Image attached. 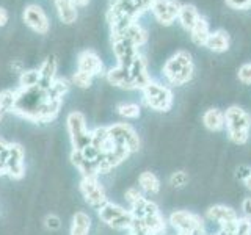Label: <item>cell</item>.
I'll list each match as a JSON object with an SVG mask.
<instances>
[{
	"label": "cell",
	"instance_id": "1",
	"mask_svg": "<svg viewBox=\"0 0 251 235\" xmlns=\"http://www.w3.org/2000/svg\"><path fill=\"white\" fill-rule=\"evenodd\" d=\"M193 58L187 50H177L173 57L167 60L163 66L165 78L175 86H182L188 83L193 77Z\"/></svg>",
	"mask_w": 251,
	"mask_h": 235
},
{
	"label": "cell",
	"instance_id": "2",
	"mask_svg": "<svg viewBox=\"0 0 251 235\" xmlns=\"http://www.w3.org/2000/svg\"><path fill=\"white\" fill-rule=\"evenodd\" d=\"M130 212L133 215V219L140 221L152 235H160L162 232H165L167 224H165L163 216L160 215L155 204L146 199L145 196H141L138 201L132 204Z\"/></svg>",
	"mask_w": 251,
	"mask_h": 235
},
{
	"label": "cell",
	"instance_id": "3",
	"mask_svg": "<svg viewBox=\"0 0 251 235\" xmlns=\"http://www.w3.org/2000/svg\"><path fill=\"white\" fill-rule=\"evenodd\" d=\"M225 125L229 133L231 141L235 144H245L250 137L251 116L243 108L232 105L225 113Z\"/></svg>",
	"mask_w": 251,
	"mask_h": 235
},
{
	"label": "cell",
	"instance_id": "4",
	"mask_svg": "<svg viewBox=\"0 0 251 235\" xmlns=\"http://www.w3.org/2000/svg\"><path fill=\"white\" fill-rule=\"evenodd\" d=\"M98 215L102 223H105L116 231H130L133 224V215L130 210L118 206L115 202H105L98 210Z\"/></svg>",
	"mask_w": 251,
	"mask_h": 235
},
{
	"label": "cell",
	"instance_id": "5",
	"mask_svg": "<svg viewBox=\"0 0 251 235\" xmlns=\"http://www.w3.org/2000/svg\"><path fill=\"white\" fill-rule=\"evenodd\" d=\"M66 127L73 149L82 151L91 144V130L86 127V119L82 112H71L66 118Z\"/></svg>",
	"mask_w": 251,
	"mask_h": 235
},
{
	"label": "cell",
	"instance_id": "6",
	"mask_svg": "<svg viewBox=\"0 0 251 235\" xmlns=\"http://www.w3.org/2000/svg\"><path fill=\"white\" fill-rule=\"evenodd\" d=\"M143 102L155 112H168L173 105V93L168 86L157 82H149L143 90Z\"/></svg>",
	"mask_w": 251,
	"mask_h": 235
},
{
	"label": "cell",
	"instance_id": "7",
	"mask_svg": "<svg viewBox=\"0 0 251 235\" xmlns=\"http://www.w3.org/2000/svg\"><path fill=\"white\" fill-rule=\"evenodd\" d=\"M170 223L179 232V235H206L204 234V221L201 216L192 213V212H175L170 216Z\"/></svg>",
	"mask_w": 251,
	"mask_h": 235
},
{
	"label": "cell",
	"instance_id": "8",
	"mask_svg": "<svg viewBox=\"0 0 251 235\" xmlns=\"http://www.w3.org/2000/svg\"><path fill=\"white\" fill-rule=\"evenodd\" d=\"M110 140L115 146H121L129 149L130 152H137L140 149V137L132 125L126 122H116L107 127Z\"/></svg>",
	"mask_w": 251,
	"mask_h": 235
},
{
	"label": "cell",
	"instance_id": "9",
	"mask_svg": "<svg viewBox=\"0 0 251 235\" xmlns=\"http://www.w3.org/2000/svg\"><path fill=\"white\" fill-rule=\"evenodd\" d=\"M78 188H80L85 202L93 209L99 210L105 202H108L105 188L98 180V177H82Z\"/></svg>",
	"mask_w": 251,
	"mask_h": 235
},
{
	"label": "cell",
	"instance_id": "10",
	"mask_svg": "<svg viewBox=\"0 0 251 235\" xmlns=\"http://www.w3.org/2000/svg\"><path fill=\"white\" fill-rule=\"evenodd\" d=\"M25 151L18 143H10L6 149V176L19 180L25 174Z\"/></svg>",
	"mask_w": 251,
	"mask_h": 235
},
{
	"label": "cell",
	"instance_id": "11",
	"mask_svg": "<svg viewBox=\"0 0 251 235\" xmlns=\"http://www.w3.org/2000/svg\"><path fill=\"white\" fill-rule=\"evenodd\" d=\"M22 19L25 22V25L31 28L38 35H46L50 30V21L47 18L46 11L39 5H27L24 8Z\"/></svg>",
	"mask_w": 251,
	"mask_h": 235
},
{
	"label": "cell",
	"instance_id": "12",
	"mask_svg": "<svg viewBox=\"0 0 251 235\" xmlns=\"http://www.w3.org/2000/svg\"><path fill=\"white\" fill-rule=\"evenodd\" d=\"M180 6H182V3L177 2V0H154L151 11L157 22L168 27L177 19Z\"/></svg>",
	"mask_w": 251,
	"mask_h": 235
},
{
	"label": "cell",
	"instance_id": "13",
	"mask_svg": "<svg viewBox=\"0 0 251 235\" xmlns=\"http://www.w3.org/2000/svg\"><path fill=\"white\" fill-rule=\"evenodd\" d=\"M130 154L132 152L129 149L121 147V146H115L112 151L99 154L98 160H96L99 174H105V172L112 171L113 168L118 166V164H121L124 160H127Z\"/></svg>",
	"mask_w": 251,
	"mask_h": 235
},
{
	"label": "cell",
	"instance_id": "14",
	"mask_svg": "<svg viewBox=\"0 0 251 235\" xmlns=\"http://www.w3.org/2000/svg\"><path fill=\"white\" fill-rule=\"evenodd\" d=\"M112 44H113L115 57L118 60V66L129 69L132 66V63L135 61V58L140 55L138 47L133 46L130 41H127V39H123V38L112 39Z\"/></svg>",
	"mask_w": 251,
	"mask_h": 235
},
{
	"label": "cell",
	"instance_id": "15",
	"mask_svg": "<svg viewBox=\"0 0 251 235\" xmlns=\"http://www.w3.org/2000/svg\"><path fill=\"white\" fill-rule=\"evenodd\" d=\"M77 70L91 75L93 78L104 72V63L100 57L93 50H83L77 58Z\"/></svg>",
	"mask_w": 251,
	"mask_h": 235
},
{
	"label": "cell",
	"instance_id": "16",
	"mask_svg": "<svg viewBox=\"0 0 251 235\" xmlns=\"http://www.w3.org/2000/svg\"><path fill=\"white\" fill-rule=\"evenodd\" d=\"M129 74L133 83V90H143L145 86L151 82V77L148 74V65L146 60L138 55L135 61L132 63V66L129 68Z\"/></svg>",
	"mask_w": 251,
	"mask_h": 235
},
{
	"label": "cell",
	"instance_id": "17",
	"mask_svg": "<svg viewBox=\"0 0 251 235\" xmlns=\"http://www.w3.org/2000/svg\"><path fill=\"white\" fill-rule=\"evenodd\" d=\"M71 162H73V164L77 168V171L82 174V177H98L99 176L96 163L86 159L82 151L73 149V152H71Z\"/></svg>",
	"mask_w": 251,
	"mask_h": 235
},
{
	"label": "cell",
	"instance_id": "18",
	"mask_svg": "<svg viewBox=\"0 0 251 235\" xmlns=\"http://www.w3.org/2000/svg\"><path fill=\"white\" fill-rule=\"evenodd\" d=\"M105 78L110 85L118 86V88L133 90V83H132V78L129 74V69H126V68L116 66V68L108 69L105 72Z\"/></svg>",
	"mask_w": 251,
	"mask_h": 235
},
{
	"label": "cell",
	"instance_id": "19",
	"mask_svg": "<svg viewBox=\"0 0 251 235\" xmlns=\"http://www.w3.org/2000/svg\"><path fill=\"white\" fill-rule=\"evenodd\" d=\"M207 218L210 221L217 223L220 227L227 224V223H232L235 219H239L237 213L231 209V207H226V206H222V204H218V206H214L207 210Z\"/></svg>",
	"mask_w": 251,
	"mask_h": 235
},
{
	"label": "cell",
	"instance_id": "20",
	"mask_svg": "<svg viewBox=\"0 0 251 235\" xmlns=\"http://www.w3.org/2000/svg\"><path fill=\"white\" fill-rule=\"evenodd\" d=\"M39 70V75H41V80H39V88L43 90H49V86L53 83V80L57 77V60H55V57H49L46 58L44 63L41 65V68L38 69Z\"/></svg>",
	"mask_w": 251,
	"mask_h": 235
},
{
	"label": "cell",
	"instance_id": "21",
	"mask_svg": "<svg viewBox=\"0 0 251 235\" xmlns=\"http://www.w3.org/2000/svg\"><path fill=\"white\" fill-rule=\"evenodd\" d=\"M53 5L63 24L71 25V24L77 21V6L74 5L73 0H53Z\"/></svg>",
	"mask_w": 251,
	"mask_h": 235
},
{
	"label": "cell",
	"instance_id": "22",
	"mask_svg": "<svg viewBox=\"0 0 251 235\" xmlns=\"http://www.w3.org/2000/svg\"><path fill=\"white\" fill-rule=\"evenodd\" d=\"M91 231V216L86 212L78 210L71 219L69 235H90Z\"/></svg>",
	"mask_w": 251,
	"mask_h": 235
},
{
	"label": "cell",
	"instance_id": "23",
	"mask_svg": "<svg viewBox=\"0 0 251 235\" xmlns=\"http://www.w3.org/2000/svg\"><path fill=\"white\" fill-rule=\"evenodd\" d=\"M91 146L94 149H98L100 154L112 151L115 147L113 141L110 140L107 127H96L94 130H91Z\"/></svg>",
	"mask_w": 251,
	"mask_h": 235
},
{
	"label": "cell",
	"instance_id": "24",
	"mask_svg": "<svg viewBox=\"0 0 251 235\" xmlns=\"http://www.w3.org/2000/svg\"><path fill=\"white\" fill-rule=\"evenodd\" d=\"M116 38L127 39V41H130L133 46L140 47V46H143L148 41V33H146V30L141 27L138 22H133V24H130V25L123 31L120 36H116ZM116 38H112V39H116Z\"/></svg>",
	"mask_w": 251,
	"mask_h": 235
},
{
	"label": "cell",
	"instance_id": "25",
	"mask_svg": "<svg viewBox=\"0 0 251 235\" xmlns=\"http://www.w3.org/2000/svg\"><path fill=\"white\" fill-rule=\"evenodd\" d=\"M206 47L215 53H223L229 49V35L225 30H215L210 31V36L207 39Z\"/></svg>",
	"mask_w": 251,
	"mask_h": 235
},
{
	"label": "cell",
	"instance_id": "26",
	"mask_svg": "<svg viewBox=\"0 0 251 235\" xmlns=\"http://www.w3.org/2000/svg\"><path fill=\"white\" fill-rule=\"evenodd\" d=\"M210 36V28H209V22L202 18V16H200V19L196 21L195 27L190 30V38L193 44L200 46V47H206L207 44V39Z\"/></svg>",
	"mask_w": 251,
	"mask_h": 235
},
{
	"label": "cell",
	"instance_id": "27",
	"mask_svg": "<svg viewBox=\"0 0 251 235\" xmlns=\"http://www.w3.org/2000/svg\"><path fill=\"white\" fill-rule=\"evenodd\" d=\"M198 19H200V13L193 5L185 3V5L180 6L177 21H179L180 25H182V28H185L187 31H190L195 27V24Z\"/></svg>",
	"mask_w": 251,
	"mask_h": 235
},
{
	"label": "cell",
	"instance_id": "28",
	"mask_svg": "<svg viewBox=\"0 0 251 235\" xmlns=\"http://www.w3.org/2000/svg\"><path fill=\"white\" fill-rule=\"evenodd\" d=\"M202 122L206 129L212 132H220L225 127V113L220 112L218 108H209L202 116Z\"/></svg>",
	"mask_w": 251,
	"mask_h": 235
},
{
	"label": "cell",
	"instance_id": "29",
	"mask_svg": "<svg viewBox=\"0 0 251 235\" xmlns=\"http://www.w3.org/2000/svg\"><path fill=\"white\" fill-rule=\"evenodd\" d=\"M138 185H140L141 190L146 191L148 194H157L160 190V180L151 171L141 172L140 177H138Z\"/></svg>",
	"mask_w": 251,
	"mask_h": 235
},
{
	"label": "cell",
	"instance_id": "30",
	"mask_svg": "<svg viewBox=\"0 0 251 235\" xmlns=\"http://www.w3.org/2000/svg\"><path fill=\"white\" fill-rule=\"evenodd\" d=\"M68 91H69V82L66 78H55L53 83L49 86V90H47V96L52 99L63 100V97H65V94Z\"/></svg>",
	"mask_w": 251,
	"mask_h": 235
},
{
	"label": "cell",
	"instance_id": "31",
	"mask_svg": "<svg viewBox=\"0 0 251 235\" xmlns=\"http://www.w3.org/2000/svg\"><path fill=\"white\" fill-rule=\"evenodd\" d=\"M41 80V75H39L38 69H28V70H22L19 75V85L21 88H35L39 85Z\"/></svg>",
	"mask_w": 251,
	"mask_h": 235
},
{
	"label": "cell",
	"instance_id": "32",
	"mask_svg": "<svg viewBox=\"0 0 251 235\" xmlns=\"http://www.w3.org/2000/svg\"><path fill=\"white\" fill-rule=\"evenodd\" d=\"M116 112L120 116L126 118V119H137L141 115V108L138 104H132V102H126V104H120L116 107Z\"/></svg>",
	"mask_w": 251,
	"mask_h": 235
},
{
	"label": "cell",
	"instance_id": "33",
	"mask_svg": "<svg viewBox=\"0 0 251 235\" xmlns=\"http://www.w3.org/2000/svg\"><path fill=\"white\" fill-rule=\"evenodd\" d=\"M14 102H16V91L3 90L2 93H0V110H2L3 113L13 112Z\"/></svg>",
	"mask_w": 251,
	"mask_h": 235
},
{
	"label": "cell",
	"instance_id": "34",
	"mask_svg": "<svg viewBox=\"0 0 251 235\" xmlns=\"http://www.w3.org/2000/svg\"><path fill=\"white\" fill-rule=\"evenodd\" d=\"M73 83L75 86H78V88H90L91 83H93V77L85 74V72H80V70H75V72L73 74Z\"/></svg>",
	"mask_w": 251,
	"mask_h": 235
},
{
	"label": "cell",
	"instance_id": "35",
	"mask_svg": "<svg viewBox=\"0 0 251 235\" xmlns=\"http://www.w3.org/2000/svg\"><path fill=\"white\" fill-rule=\"evenodd\" d=\"M235 235H251V218H239L235 223Z\"/></svg>",
	"mask_w": 251,
	"mask_h": 235
},
{
	"label": "cell",
	"instance_id": "36",
	"mask_svg": "<svg viewBox=\"0 0 251 235\" xmlns=\"http://www.w3.org/2000/svg\"><path fill=\"white\" fill-rule=\"evenodd\" d=\"M44 226H46V229L47 231H50V232H55V231H60L61 229V219L60 216L57 215H47L46 219H44Z\"/></svg>",
	"mask_w": 251,
	"mask_h": 235
},
{
	"label": "cell",
	"instance_id": "37",
	"mask_svg": "<svg viewBox=\"0 0 251 235\" xmlns=\"http://www.w3.org/2000/svg\"><path fill=\"white\" fill-rule=\"evenodd\" d=\"M170 182H171L173 187H176V188H182V187H185L187 182H188L187 172H184V171H177V172H175V174L171 176Z\"/></svg>",
	"mask_w": 251,
	"mask_h": 235
},
{
	"label": "cell",
	"instance_id": "38",
	"mask_svg": "<svg viewBox=\"0 0 251 235\" xmlns=\"http://www.w3.org/2000/svg\"><path fill=\"white\" fill-rule=\"evenodd\" d=\"M239 80L245 85H251V63H245L239 68Z\"/></svg>",
	"mask_w": 251,
	"mask_h": 235
},
{
	"label": "cell",
	"instance_id": "39",
	"mask_svg": "<svg viewBox=\"0 0 251 235\" xmlns=\"http://www.w3.org/2000/svg\"><path fill=\"white\" fill-rule=\"evenodd\" d=\"M227 6L234 8V10H250L251 8V0H225Z\"/></svg>",
	"mask_w": 251,
	"mask_h": 235
},
{
	"label": "cell",
	"instance_id": "40",
	"mask_svg": "<svg viewBox=\"0 0 251 235\" xmlns=\"http://www.w3.org/2000/svg\"><path fill=\"white\" fill-rule=\"evenodd\" d=\"M129 235H152V234L149 232L140 221L133 219V224H132V229L129 231Z\"/></svg>",
	"mask_w": 251,
	"mask_h": 235
},
{
	"label": "cell",
	"instance_id": "41",
	"mask_svg": "<svg viewBox=\"0 0 251 235\" xmlns=\"http://www.w3.org/2000/svg\"><path fill=\"white\" fill-rule=\"evenodd\" d=\"M133 2V5L137 6V10L143 14V13H146V11H149L151 10V6H152V3H154V0H132Z\"/></svg>",
	"mask_w": 251,
	"mask_h": 235
},
{
	"label": "cell",
	"instance_id": "42",
	"mask_svg": "<svg viewBox=\"0 0 251 235\" xmlns=\"http://www.w3.org/2000/svg\"><path fill=\"white\" fill-rule=\"evenodd\" d=\"M141 196H143V194H141V193L137 190V188H129V190L126 191V199H127V202L130 204V206H132V204L135 202V201H138V199L141 198Z\"/></svg>",
	"mask_w": 251,
	"mask_h": 235
},
{
	"label": "cell",
	"instance_id": "43",
	"mask_svg": "<svg viewBox=\"0 0 251 235\" xmlns=\"http://www.w3.org/2000/svg\"><path fill=\"white\" fill-rule=\"evenodd\" d=\"M242 210L247 218H251V198H245L242 202Z\"/></svg>",
	"mask_w": 251,
	"mask_h": 235
},
{
	"label": "cell",
	"instance_id": "44",
	"mask_svg": "<svg viewBox=\"0 0 251 235\" xmlns=\"http://www.w3.org/2000/svg\"><path fill=\"white\" fill-rule=\"evenodd\" d=\"M8 19H10V16H8V11L5 10L3 6H0V27H5Z\"/></svg>",
	"mask_w": 251,
	"mask_h": 235
},
{
	"label": "cell",
	"instance_id": "45",
	"mask_svg": "<svg viewBox=\"0 0 251 235\" xmlns=\"http://www.w3.org/2000/svg\"><path fill=\"white\" fill-rule=\"evenodd\" d=\"M0 176H6V152L0 155Z\"/></svg>",
	"mask_w": 251,
	"mask_h": 235
},
{
	"label": "cell",
	"instance_id": "46",
	"mask_svg": "<svg viewBox=\"0 0 251 235\" xmlns=\"http://www.w3.org/2000/svg\"><path fill=\"white\" fill-rule=\"evenodd\" d=\"M8 144L10 143H6V141H3L2 138H0V155L5 154L6 152V149H8Z\"/></svg>",
	"mask_w": 251,
	"mask_h": 235
},
{
	"label": "cell",
	"instance_id": "47",
	"mask_svg": "<svg viewBox=\"0 0 251 235\" xmlns=\"http://www.w3.org/2000/svg\"><path fill=\"white\" fill-rule=\"evenodd\" d=\"M73 2H74V5L78 8V6H86V5L90 3V0H73Z\"/></svg>",
	"mask_w": 251,
	"mask_h": 235
},
{
	"label": "cell",
	"instance_id": "48",
	"mask_svg": "<svg viewBox=\"0 0 251 235\" xmlns=\"http://www.w3.org/2000/svg\"><path fill=\"white\" fill-rule=\"evenodd\" d=\"M245 185L250 188V190H251V172H250V174H248V177L245 179Z\"/></svg>",
	"mask_w": 251,
	"mask_h": 235
},
{
	"label": "cell",
	"instance_id": "49",
	"mask_svg": "<svg viewBox=\"0 0 251 235\" xmlns=\"http://www.w3.org/2000/svg\"><path fill=\"white\" fill-rule=\"evenodd\" d=\"M2 116H3V112H2V110H0V119H2Z\"/></svg>",
	"mask_w": 251,
	"mask_h": 235
}]
</instances>
